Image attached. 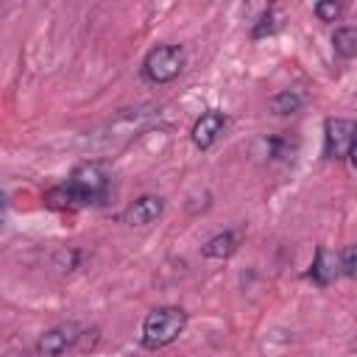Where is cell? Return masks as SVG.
Instances as JSON below:
<instances>
[{
  "instance_id": "5bb4252c",
  "label": "cell",
  "mask_w": 357,
  "mask_h": 357,
  "mask_svg": "<svg viewBox=\"0 0 357 357\" xmlns=\"http://www.w3.org/2000/svg\"><path fill=\"white\" fill-rule=\"evenodd\" d=\"M262 145H265V151L271 153V159H287V156H293V151H296V142L287 139V137H268Z\"/></svg>"
},
{
  "instance_id": "8992f818",
  "label": "cell",
  "mask_w": 357,
  "mask_h": 357,
  "mask_svg": "<svg viewBox=\"0 0 357 357\" xmlns=\"http://www.w3.org/2000/svg\"><path fill=\"white\" fill-rule=\"evenodd\" d=\"M223 128H226V117L220 112L201 114L195 120V126H192V142H195V148H201V151L212 148L218 142V137L223 134Z\"/></svg>"
},
{
  "instance_id": "3957f363",
  "label": "cell",
  "mask_w": 357,
  "mask_h": 357,
  "mask_svg": "<svg viewBox=\"0 0 357 357\" xmlns=\"http://www.w3.org/2000/svg\"><path fill=\"white\" fill-rule=\"evenodd\" d=\"M67 181L73 187H78L89 204H98L109 190V170L100 162H84L73 170V176Z\"/></svg>"
},
{
  "instance_id": "e0dca14e",
  "label": "cell",
  "mask_w": 357,
  "mask_h": 357,
  "mask_svg": "<svg viewBox=\"0 0 357 357\" xmlns=\"http://www.w3.org/2000/svg\"><path fill=\"white\" fill-rule=\"evenodd\" d=\"M349 159L357 165V126H354V139H351V151H349Z\"/></svg>"
},
{
  "instance_id": "7c38bea8",
  "label": "cell",
  "mask_w": 357,
  "mask_h": 357,
  "mask_svg": "<svg viewBox=\"0 0 357 357\" xmlns=\"http://www.w3.org/2000/svg\"><path fill=\"white\" fill-rule=\"evenodd\" d=\"M301 106H304V98L296 89H284V92L271 98V112L273 114H296Z\"/></svg>"
},
{
  "instance_id": "277c9868",
  "label": "cell",
  "mask_w": 357,
  "mask_h": 357,
  "mask_svg": "<svg viewBox=\"0 0 357 357\" xmlns=\"http://www.w3.org/2000/svg\"><path fill=\"white\" fill-rule=\"evenodd\" d=\"M78 335H81L78 324H73V321L56 324V326H50V329L36 340V351L45 354V357H59L61 351H67V349L78 340Z\"/></svg>"
},
{
  "instance_id": "5b68a950",
  "label": "cell",
  "mask_w": 357,
  "mask_h": 357,
  "mask_svg": "<svg viewBox=\"0 0 357 357\" xmlns=\"http://www.w3.org/2000/svg\"><path fill=\"white\" fill-rule=\"evenodd\" d=\"M354 126L357 123H351V120H326V134H324V139H326V156H349V151H351V139H354Z\"/></svg>"
},
{
  "instance_id": "9a60e30c",
  "label": "cell",
  "mask_w": 357,
  "mask_h": 357,
  "mask_svg": "<svg viewBox=\"0 0 357 357\" xmlns=\"http://www.w3.org/2000/svg\"><path fill=\"white\" fill-rule=\"evenodd\" d=\"M340 14H343V6L335 3V0H324V3L315 6V17H318L321 22H335Z\"/></svg>"
},
{
  "instance_id": "30bf717a",
  "label": "cell",
  "mask_w": 357,
  "mask_h": 357,
  "mask_svg": "<svg viewBox=\"0 0 357 357\" xmlns=\"http://www.w3.org/2000/svg\"><path fill=\"white\" fill-rule=\"evenodd\" d=\"M234 248H237V237L231 234V231H218L215 237H209L206 243H204V257H209V259H226V257H231L234 254Z\"/></svg>"
},
{
  "instance_id": "8fae6325",
  "label": "cell",
  "mask_w": 357,
  "mask_h": 357,
  "mask_svg": "<svg viewBox=\"0 0 357 357\" xmlns=\"http://www.w3.org/2000/svg\"><path fill=\"white\" fill-rule=\"evenodd\" d=\"M332 47L340 59H357V28L343 25L332 33Z\"/></svg>"
},
{
  "instance_id": "6da1fadb",
  "label": "cell",
  "mask_w": 357,
  "mask_h": 357,
  "mask_svg": "<svg viewBox=\"0 0 357 357\" xmlns=\"http://www.w3.org/2000/svg\"><path fill=\"white\" fill-rule=\"evenodd\" d=\"M187 326V312L181 307H156L153 312H148V318L142 321V335L139 343L151 351L170 346Z\"/></svg>"
},
{
  "instance_id": "7a4b0ae2",
  "label": "cell",
  "mask_w": 357,
  "mask_h": 357,
  "mask_svg": "<svg viewBox=\"0 0 357 357\" xmlns=\"http://www.w3.org/2000/svg\"><path fill=\"white\" fill-rule=\"evenodd\" d=\"M184 61L187 56L181 45H156L153 50H148L142 61V75L151 84H170L184 70Z\"/></svg>"
},
{
  "instance_id": "4fadbf2b",
  "label": "cell",
  "mask_w": 357,
  "mask_h": 357,
  "mask_svg": "<svg viewBox=\"0 0 357 357\" xmlns=\"http://www.w3.org/2000/svg\"><path fill=\"white\" fill-rule=\"evenodd\" d=\"M282 17H279V11L276 8H268V11H262V17L257 20V25H254V39H262V36H271V33H276L279 31V22Z\"/></svg>"
},
{
  "instance_id": "9c48e42d",
  "label": "cell",
  "mask_w": 357,
  "mask_h": 357,
  "mask_svg": "<svg viewBox=\"0 0 357 357\" xmlns=\"http://www.w3.org/2000/svg\"><path fill=\"white\" fill-rule=\"evenodd\" d=\"M45 201H47L53 209H78V206H86V204H89V201L84 198V192H81L78 187H73L70 181L53 187V190L45 195Z\"/></svg>"
},
{
  "instance_id": "52a82bcc",
  "label": "cell",
  "mask_w": 357,
  "mask_h": 357,
  "mask_svg": "<svg viewBox=\"0 0 357 357\" xmlns=\"http://www.w3.org/2000/svg\"><path fill=\"white\" fill-rule=\"evenodd\" d=\"M162 209H165V201L159 195H142L126 209V223L128 226H148L162 215Z\"/></svg>"
},
{
  "instance_id": "2e32d148",
  "label": "cell",
  "mask_w": 357,
  "mask_h": 357,
  "mask_svg": "<svg viewBox=\"0 0 357 357\" xmlns=\"http://www.w3.org/2000/svg\"><path fill=\"white\" fill-rule=\"evenodd\" d=\"M340 268L346 276L357 279V245H349L343 254H340Z\"/></svg>"
},
{
  "instance_id": "ba28073f",
  "label": "cell",
  "mask_w": 357,
  "mask_h": 357,
  "mask_svg": "<svg viewBox=\"0 0 357 357\" xmlns=\"http://www.w3.org/2000/svg\"><path fill=\"white\" fill-rule=\"evenodd\" d=\"M340 273H343V268H340V254H335V251H329V248H318V251H315V259H312V268H310V276H312L318 284H329V282H335Z\"/></svg>"
},
{
  "instance_id": "ac0fdd59",
  "label": "cell",
  "mask_w": 357,
  "mask_h": 357,
  "mask_svg": "<svg viewBox=\"0 0 357 357\" xmlns=\"http://www.w3.org/2000/svg\"><path fill=\"white\" fill-rule=\"evenodd\" d=\"M17 357H31V354H17Z\"/></svg>"
}]
</instances>
